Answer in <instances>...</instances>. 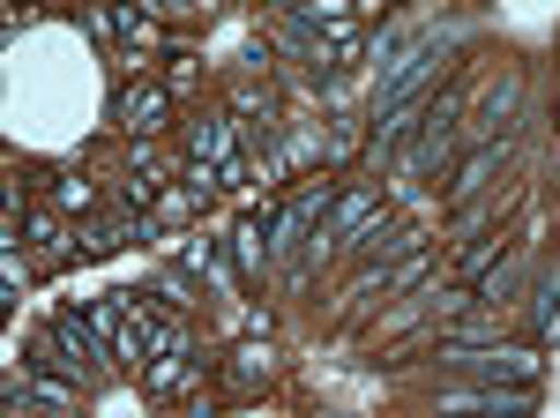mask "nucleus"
<instances>
[{
	"label": "nucleus",
	"instance_id": "nucleus-4",
	"mask_svg": "<svg viewBox=\"0 0 560 418\" xmlns=\"http://www.w3.org/2000/svg\"><path fill=\"white\" fill-rule=\"evenodd\" d=\"M441 411H478V418H530L538 388H448Z\"/></svg>",
	"mask_w": 560,
	"mask_h": 418
},
{
	"label": "nucleus",
	"instance_id": "nucleus-5",
	"mask_svg": "<svg viewBox=\"0 0 560 418\" xmlns=\"http://www.w3.org/2000/svg\"><path fill=\"white\" fill-rule=\"evenodd\" d=\"M359 254H374V262H388V254H411V247H427V224H411V217H374L359 240H351Z\"/></svg>",
	"mask_w": 560,
	"mask_h": 418
},
{
	"label": "nucleus",
	"instance_id": "nucleus-2",
	"mask_svg": "<svg viewBox=\"0 0 560 418\" xmlns=\"http://www.w3.org/2000/svg\"><path fill=\"white\" fill-rule=\"evenodd\" d=\"M456 113H464V97H441L427 105V120H419V142H411V158H404V179H427L448 150H456Z\"/></svg>",
	"mask_w": 560,
	"mask_h": 418
},
{
	"label": "nucleus",
	"instance_id": "nucleus-17",
	"mask_svg": "<svg viewBox=\"0 0 560 418\" xmlns=\"http://www.w3.org/2000/svg\"><path fill=\"white\" fill-rule=\"evenodd\" d=\"M15 418H23V411H15ZM31 418H68V411H31Z\"/></svg>",
	"mask_w": 560,
	"mask_h": 418
},
{
	"label": "nucleus",
	"instance_id": "nucleus-8",
	"mask_svg": "<svg viewBox=\"0 0 560 418\" xmlns=\"http://www.w3.org/2000/svg\"><path fill=\"white\" fill-rule=\"evenodd\" d=\"M31 367H38V374H60V381H75V388L90 381V367H83V359H75V351H68V344H60L52 329H38V336H31Z\"/></svg>",
	"mask_w": 560,
	"mask_h": 418
},
{
	"label": "nucleus",
	"instance_id": "nucleus-1",
	"mask_svg": "<svg viewBox=\"0 0 560 418\" xmlns=\"http://www.w3.org/2000/svg\"><path fill=\"white\" fill-rule=\"evenodd\" d=\"M441 367H464V374H478V388H538V381H546V359H538V351H523V344L441 351Z\"/></svg>",
	"mask_w": 560,
	"mask_h": 418
},
{
	"label": "nucleus",
	"instance_id": "nucleus-18",
	"mask_svg": "<svg viewBox=\"0 0 560 418\" xmlns=\"http://www.w3.org/2000/svg\"><path fill=\"white\" fill-rule=\"evenodd\" d=\"M195 418H217V411H195Z\"/></svg>",
	"mask_w": 560,
	"mask_h": 418
},
{
	"label": "nucleus",
	"instance_id": "nucleus-16",
	"mask_svg": "<svg viewBox=\"0 0 560 418\" xmlns=\"http://www.w3.org/2000/svg\"><path fill=\"white\" fill-rule=\"evenodd\" d=\"M0 277H8V292L23 299V285H31V269H23V254H15V247H8V262H0Z\"/></svg>",
	"mask_w": 560,
	"mask_h": 418
},
{
	"label": "nucleus",
	"instance_id": "nucleus-10",
	"mask_svg": "<svg viewBox=\"0 0 560 418\" xmlns=\"http://www.w3.org/2000/svg\"><path fill=\"white\" fill-rule=\"evenodd\" d=\"M501 165V142H478L471 158H464V165H456V179H448V195H456V202H464V195H478V187H486V172Z\"/></svg>",
	"mask_w": 560,
	"mask_h": 418
},
{
	"label": "nucleus",
	"instance_id": "nucleus-13",
	"mask_svg": "<svg viewBox=\"0 0 560 418\" xmlns=\"http://www.w3.org/2000/svg\"><path fill=\"white\" fill-rule=\"evenodd\" d=\"M501 262H509V254H501V240H486V247H471V254H464V277L478 285V277H493Z\"/></svg>",
	"mask_w": 560,
	"mask_h": 418
},
{
	"label": "nucleus",
	"instance_id": "nucleus-7",
	"mask_svg": "<svg viewBox=\"0 0 560 418\" xmlns=\"http://www.w3.org/2000/svg\"><path fill=\"white\" fill-rule=\"evenodd\" d=\"M52 336H60V344H68V351H75V359H83L90 374H97V367H105V359H113V351H105V344H97V329H90V314H83V306H68V314H60V322H52Z\"/></svg>",
	"mask_w": 560,
	"mask_h": 418
},
{
	"label": "nucleus",
	"instance_id": "nucleus-9",
	"mask_svg": "<svg viewBox=\"0 0 560 418\" xmlns=\"http://www.w3.org/2000/svg\"><path fill=\"white\" fill-rule=\"evenodd\" d=\"M516 105H523V76H501V90H486V105H478V142H501Z\"/></svg>",
	"mask_w": 560,
	"mask_h": 418
},
{
	"label": "nucleus",
	"instance_id": "nucleus-14",
	"mask_svg": "<svg viewBox=\"0 0 560 418\" xmlns=\"http://www.w3.org/2000/svg\"><path fill=\"white\" fill-rule=\"evenodd\" d=\"M113 31H120V38H135V45H150V38H158V15H135V8H120V15H113Z\"/></svg>",
	"mask_w": 560,
	"mask_h": 418
},
{
	"label": "nucleus",
	"instance_id": "nucleus-12",
	"mask_svg": "<svg viewBox=\"0 0 560 418\" xmlns=\"http://www.w3.org/2000/svg\"><path fill=\"white\" fill-rule=\"evenodd\" d=\"M232 247H240V269L261 277V262H269V232H261V224H240V232H232Z\"/></svg>",
	"mask_w": 560,
	"mask_h": 418
},
{
	"label": "nucleus",
	"instance_id": "nucleus-6",
	"mask_svg": "<svg viewBox=\"0 0 560 418\" xmlns=\"http://www.w3.org/2000/svg\"><path fill=\"white\" fill-rule=\"evenodd\" d=\"M113 113H120V127H128V135H158V127H165V90H120V97H113Z\"/></svg>",
	"mask_w": 560,
	"mask_h": 418
},
{
	"label": "nucleus",
	"instance_id": "nucleus-15",
	"mask_svg": "<svg viewBox=\"0 0 560 418\" xmlns=\"http://www.w3.org/2000/svg\"><path fill=\"white\" fill-rule=\"evenodd\" d=\"M97 202V187L90 179H60V209H90Z\"/></svg>",
	"mask_w": 560,
	"mask_h": 418
},
{
	"label": "nucleus",
	"instance_id": "nucleus-11",
	"mask_svg": "<svg viewBox=\"0 0 560 418\" xmlns=\"http://www.w3.org/2000/svg\"><path fill=\"white\" fill-rule=\"evenodd\" d=\"M232 381H240V388H261V381H269V344H240V351H232Z\"/></svg>",
	"mask_w": 560,
	"mask_h": 418
},
{
	"label": "nucleus",
	"instance_id": "nucleus-3",
	"mask_svg": "<svg viewBox=\"0 0 560 418\" xmlns=\"http://www.w3.org/2000/svg\"><path fill=\"white\" fill-rule=\"evenodd\" d=\"M187 158L195 165H217L224 179H247V158L232 142V120H187Z\"/></svg>",
	"mask_w": 560,
	"mask_h": 418
}]
</instances>
